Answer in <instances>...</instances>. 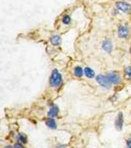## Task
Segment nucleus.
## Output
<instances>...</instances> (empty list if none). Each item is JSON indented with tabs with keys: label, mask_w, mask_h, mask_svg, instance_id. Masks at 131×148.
Here are the masks:
<instances>
[{
	"label": "nucleus",
	"mask_w": 131,
	"mask_h": 148,
	"mask_svg": "<svg viewBox=\"0 0 131 148\" xmlns=\"http://www.w3.org/2000/svg\"><path fill=\"white\" fill-rule=\"evenodd\" d=\"M111 13L115 17L121 15H129L131 13V4L126 1H116Z\"/></svg>",
	"instance_id": "obj_1"
},
{
	"label": "nucleus",
	"mask_w": 131,
	"mask_h": 148,
	"mask_svg": "<svg viewBox=\"0 0 131 148\" xmlns=\"http://www.w3.org/2000/svg\"><path fill=\"white\" fill-rule=\"evenodd\" d=\"M63 84V77L57 68H53L49 76V86L52 89H58Z\"/></svg>",
	"instance_id": "obj_2"
},
{
	"label": "nucleus",
	"mask_w": 131,
	"mask_h": 148,
	"mask_svg": "<svg viewBox=\"0 0 131 148\" xmlns=\"http://www.w3.org/2000/svg\"><path fill=\"white\" fill-rule=\"evenodd\" d=\"M95 80L102 88H104L106 90H111L113 86L111 81H109L106 74H98L96 78H95Z\"/></svg>",
	"instance_id": "obj_3"
},
{
	"label": "nucleus",
	"mask_w": 131,
	"mask_h": 148,
	"mask_svg": "<svg viewBox=\"0 0 131 148\" xmlns=\"http://www.w3.org/2000/svg\"><path fill=\"white\" fill-rule=\"evenodd\" d=\"M117 36L122 40H127L130 37L131 29L128 24H120L117 26Z\"/></svg>",
	"instance_id": "obj_4"
},
{
	"label": "nucleus",
	"mask_w": 131,
	"mask_h": 148,
	"mask_svg": "<svg viewBox=\"0 0 131 148\" xmlns=\"http://www.w3.org/2000/svg\"><path fill=\"white\" fill-rule=\"evenodd\" d=\"M47 105L49 106V109L48 111H47V116H49V118H57L59 114V108L58 106L55 104V103H53L50 100H48L47 101Z\"/></svg>",
	"instance_id": "obj_5"
},
{
	"label": "nucleus",
	"mask_w": 131,
	"mask_h": 148,
	"mask_svg": "<svg viewBox=\"0 0 131 148\" xmlns=\"http://www.w3.org/2000/svg\"><path fill=\"white\" fill-rule=\"evenodd\" d=\"M109 81L111 82V84L113 86L114 85H119L122 82V79H121L120 74L117 72V71H109V72L106 73Z\"/></svg>",
	"instance_id": "obj_6"
},
{
	"label": "nucleus",
	"mask_w": 131,
	"mask_h": 148,
	"mask_svg": "<svg viewBox=\"0 0 131 148\" xmlns=\"http://www.w3.org/2000/svg\"><path fill=\"white\" fill-rule=\"evenodd\" d=\"M101 49L106 53H111L113 51V44L109 39H104L101 42Z\"/></svg>",
	"instance_id": "obj_7"
},
{
	"label": "nucleus",
	"mask_w": 131,
	"mask_h": 148,
	"mask_svg": "<svg viewBox=\"0 0 131 148\" xmlns=\"http://www.w3.org/2000/svg\"><path fill=\"white\" fill-rule=\"evenodd\" d=\"M123 125H124V116H123L122 112H119L116 114V118L114 120V126H115V130L120 131L122 130Z\"/></svg>",
	"instance_id": "obj_8"
},
{
	"label": "nucleus",
	"mask_w": 131,
	"mask_h": 148,
	"mask_svg": "<svg viewBox=\"0 0 131 148\" xmlns=\"http://www.w3.org/2000/svg\"><path fill=\"white\" fill-rule=\"evenodd\" d=\"M49 42H50L52 47H60L61 44H62V38L57 34H53L49 38Z\"/></svg>",
	"instance_id": "obj_9"
},
{
	"label": "nucleus",
	"mask_w": 131,
	"mask_h": 148,
	"mask_svg": "<svg viewBox=\"0 0 131 148\" xmlns=\"http://www.w3.org/2000/svg\"><path fill=\"white\" fill-rule=\"evenodd\" d=\"M44 123L49 130H57V121H55L54 118H46L44 119Z\"/></svg>",
	"instance_id": "obj_10"
},
{
	"label": "nucleus",
	"mask_w": 131,
	"mask_h": 148,
	"mask_svg": "<svg viewBox=\"0 0 131 148\" xmlns=\"http://www.w3.org/2000/svg\"><path fill=\"white\" fill-rule=\"evenodd\" d=\"M84 75L88 79H93V78H96V76H97L96 71L92 67H90V66H87V67L84 68Z\"/></svg>",
	"instance_id": "obj_11"
},
{
	"label": "nucleus",
	"mask_w": 131,
	"mask_h": 148,
	"mask_svg": "<svg viewBox=\"0 0 131 148\" xmlns=\"http://www.w3.org/2000/svg\"><path fill=\"white\" fill-rule=\"evenodd\" d=\"M73 75L75 76L76 78H82L84 75V68L81 65H76L73 68Z\"/></svg>",
	"instance_id": "obj_12"
},
{
	"label": "nucleus",
	"mask_w": 131,
	"mask_h": 148,
	"mask_svg": "<svg viewBox=\"0 0 131 148\" xmlns=\"http://www.w3.org/2000/svg\"><path fill=\"white\" fill-rule=\"evenodd\" d=\"M61 23L64 26H70L71 23H72V17L69 14H63L62 17H61Z\"/></svg>",
	"instance_id": "obj_13"
},
{
	"label": "nucleus",
	"mask_w": 131,
	"mask_h": 148,
	"mask_svg": "<svg viewBox=\"0 0 131 148\" xmlns=\"http://www.w3.org/2000/svg\"><path fill=\"white\" fill-rule=\"evenodd\" d=\"M17 141L21 144H27L28 143V136L23 132H19L17 134Z\"/></svg>",
	"instance_id": "obj_14"
},
{
	"label": "nucleus",
	"mask_w": 131,
	"mask_h": 148,
	"mask_svg": "<svg viewBox=\"0 0 131 148\" xmlns=\"http://www.w3.org/2000/svg\"><path fill=\"white\" fill-rule=\"evenodd\" d=\"M124 74L125 77L128 80H131V65H127L124 67Z\"/></svg>",
	"instance_id": "obj_15"
},
{
	"label": "nucleus",
	"mask_w": 131,
	"mask_h": 148,
	"mask_svg": "<svg viewBox=\"0 0 131 148\" xmlns=\"http://www.w3.org/2000/svg\"><path fill=\"white\" fill-rule=\"evenodd\" d=\"M116 100H117V95H116V94H113V96L109 98V101H111V103H114Z\"/></svg>",
	"instance_id": "obj_16"
},
{
	"label": "nucleus",
	"mask_w": 131,
	"mask_h": 148,
	"mask_svg": "<svg viewBox=\"0 0 131 148\" xmlns=\"http://www.w3.org/2000/svg\"><path fill=\"white\" fill-rule=\"evenodd\" d=\"M13 148H25V146H24V144H21V143L17 142L13 145Z\"/></svg>",
	"instance_id": "obj_17"
},
{
	"label": "nucleus",
	"mask_w": 131,
	"mask_h": 148,
	"mask_svg": "<svg viewBox=\"0 0 131 148\" xmlns=\"http://www.w3.org/2000/svg\"><path fill=\"white\" fill-rule=\"evenodd\" d=\"M126 145H127V147H131V138L126 140Z\"/></svg>",
	"instance_id": "obj_18"
},
{
	"label": "nucleus",
	"mask_w": 131,
	"mask_h": 148,
	"mask_svg": "<svg viewBox=\"0 0 131 148\" xmlns=\"http://www.w3.org/2000/svg\"><path fill=\"white\" fill-rule=\"evenodd\" d=\"M56 148H66V146H65V145H63V144H57Z\"/></svg>",
	"instance_id": "obj_19"
},
{
	"label": "nucleus",
	"mask_w": 131,
	"mask_h": 148,
	"mask_svg": "<svg viewBox=\"0 0 131 148\" xmlns=\"http://www.w3.org/2000/svg\"><path fill=\"white\" fill-rule=\"evenodd\" d=\"M3 148H13V146H10V145H6V146H4Z\"/></svg>",
	"instance_id": "obj_20"
},
{
	"label": "nucleus",
	"mask_w": 131,
	"mask_h": 148,
	"mask_svg": "<svg viewBox=\"0 0 131 148\" xmlns=\"http://www.w3.org/2000/svg\"><path fill=\"white\" fill-rule=\"evenodd\" d=\"M126 148H131V147H126Z\"/></svg>",
	"instance_id": "obj_21"
}]
</instances>
